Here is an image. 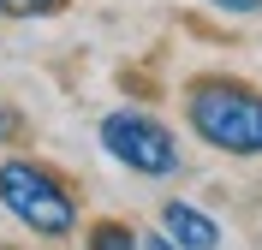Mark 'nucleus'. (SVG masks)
<instances>
[{"label":"nucleus","instance_id":"3","mask_svg":"<svg viewBox=\"0 0 262 250\" xmlns=\"http://www.w3.org/2000/svg\"><path fill=\"white\" fill-rule=\"evenodd\" d=\"M96 143H101V155L114 167H125L137 179H173L185 167V149L173 137V125L161 113H149V107H114V113H101L96 119Z\"/></svg>","mask_w":262,"mask_h":250},{"label":"nucleus","instance_id":"8","mask_svg":"<svg viewBox=\"0 0 262 250\" xmlns=\"http://www.w3.org/2000/svg\"><path fill=\"white\" fill-rule=\"evenodd\" d=\"M18 131H24V119L12 107H0V143H18Z\"/></svg>","mask_w":262,"mask_h":250},{"label":"nucleus","instance_id":"1","mask_svg":"<svg viewBox=\"0 0 262 250\" xmlns=\"http://www.w3.org/2000/svg\"><path fill=\"white\" fill-rule=\"evenodd\" d=\"M185 125L203 149L232 161H262V89L227 72H203L185 83Z\"/></svg>","mask_w":262,"mask_h":250},{"label":"nucleus","instance_id":"7","mask_svg":"<svg viewBox=\"0 0 262 250\" xmlns=\"http://www.w3.org/2000/svg\"><path fill=\"white\" fill-rule=\"evenodd\" d=\"M209 6L227 18H262V0H209Z\"/></svg>","mask_w":262,"mask_h":250},{"label":"nucleus","instance_id":"6","mask_svg":"<svg viewBox=\"0 0 262 250\" xmlns=\"http://www.w3.org/2000/svg\"><path fill=\"white\" fill-rule=\"evenodd\" d=\"M60 6L66 0H0V18H24L30 24V18H54Z\"/></svg>","mask_w":262,"mask_h":250},{"label":"nucleus","instance_id":"5","mask_svg":"<svg viewBox=\"0 0 262 250\" xmlns=\"http://www.w3.org/2000/svg\"><path fill=\"white\" fill-rule=\"evenodd\" d=\"M83 250H143V233L125 226V220H96L83 233Z\"/></svg>","mask_w":262,"mask_h":250},{"label":"nucleus","instance_id":"2","mask_svg":"<svg viewBox=\"0 0 262 250\" xmlns=\"http://www.w3.org/2000/svg\"><path fill=\"white\" fill-rule=\"evenodd\" d=\"M0 209H6L24 233L48 238V244H60V238L78 233V191H72L48 161H30V155H6V161H0Z\"/></svg>","mask_w":262,"mask_h":250},{"label":"nucleus","instance_id":"4","mask_svg":"<svg viewBox=\"0 0 262 250\" xmlns=\"http://www.w3.org/2000/svg\"><path fill=\"white\" fill-rule=\"evenodd\" d=\"M155 233L173 238L179 250H221V244H227V226H221L209 209L185 202V197H167L161 202V226H155Z\"/></svg>","mask_w":262,"mask_h":250}]
</instances>
